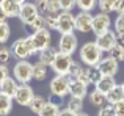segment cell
I'll list each match as a JSON object with an SVG mask.
<instances>
[{
	"label": "cell",
	"mask_w": 124,
	"mask_h": 116,
	"mask_svg": "<svg viewBox=\"0 0 124 116\" xmlns=\"http://www.w3.org/2000/svg\"><path fill=\"white\" fill-rule=\"evenodd\" d=\"M9 50H11V55L16 57L19 61L27 60L28 57H31V55H35V53H36V50H35V47H33V43H31L30 36H28V38H21V39H16L14 43L11 44Z\"/></svg>",
	"instance_id": "cell-1"
},
{
	"label": "cell",
	"mask_w": 124,
	"mask_h": 116,
	"mask_svg": "<svg viewBox=\"0 0 124 116\" xmlns=\"http://www.w3.org/2000/svg\"><path fill=\"white\" fill-rule=\"evenodd\" d=\"M80 60L82 63H85V66H96L101 63L102 60V52L101 49L96 46V43H85L80 47Z\"/></svg>",
	"instance_id": "cell-2"
},
{
	"label": "cell",
	"mask_w": 124,
	"mask_h": 116,
	"mask_svg": "<svg viewBox=\"0 0 124 116\" xmlns=\"http://www.w3.org/2000/svg\"><path fill=\"white\" fill-rule=\"evenodd\" d=\"M13 75L16 82H19V85H28V82L33 79V64L27 60L17 61L13 67Z\"/></svg>",
	"instance_id": "cell-3"
},
{
	"label": "cell",
	"mask_w": 124,
	"mask_h": 116,
	"mask_svg": "<svg viewBox=\"0 0 124 116\" xmlns=\"http://www.w3.org/2000/svg\"><path fill=\"white\" fill-rule=\"evenodd\" d=\"M69 77L68 75H57L54 77V79L50 80V85H49V88H50V94L54 96H58V97L63 99L66 94H69Z\"/></svg>",
	"instance_id": "cell-4"
},
{
	"label": "cell",
	"mask_w": 124,
	"mask_h": 116,
	"mask_svg": "<svg viewBox=\"0 0 124 116\" xmlns=\"http://www.w3.org/2000/svg\"><path fill=\"white\" fill-rule=\"evenodd\" d=\"M72 63H74V60H72L71 55L57 52V57H55L54 63H52V69H54V72L57 74V75H68L69 67H71Z\"/></svg>",
	"instance_id": "cell-5"
},
{
	"label": "cell",
	"mask_w": 124,
	"mask_h": 116,
	"mask_svg": "<svg viewBox=\"0 0 124 116\" xmlns=\"http://www.w3.org/2000/svg\"><path fill=\"white\" fill-rule=\"evenodd\" d=\"M30 39H31V43H33V47H35V50H36V53H39L42 50L50 47V31H49L47 28L35 31L33 35H30Z\"/></svg>",
	"instance_id": "cell-6"
},
{
	"label": "cell",
	"mask_w": 124,
	"mask_h": 116,
	"mask_svg": "<svg viewBox=\"0 0 124 116\" xmlns=\"http://www.w3.org/2000/svg\"><path fill=\"white\" fill-rule=\"evenodd\" d=\"M77 44H79V39L74 33H66V35H61L60 41H58V52L61 53H66V55H71L77 50Z\"/></svg>",
	"instance_id": "cell-7"
},
{
	"label": "cell",
	"mask_w": 124,
	"mask_h": 116,
	"mask_svg": "<svg viewBox=\"0 0 124 116\" xmlns=\"http://www.w3.org/2000/svg\"><path fill=\"white\" fill-rule=\"evenodd\" d=\"M58 31L61 35L66 33H74L76 30V16L69 11H61L58 16Z\"/></svg>",
	"instance_id": "cell-8"
},
{
	"label": "cell",
	"mask_w": 124,
	"mask_h": 116,
	"mask_svg": "<svg viewBox=\"0 0 124 116\" xmlns=\"http://www.w3.org/2000/svg\"><path fill=\"white\" fill-rule=\"evenodd\" d=\"M38 16H39V11H38V8H36V5H35V3L27 2V3H24V5H21L19 19H21L22 24H25L27 27L38 17Z\"/></svg>",
	"instance_id": "cell-9"
},
{
	"label": "cell",
	"mask_w": 124,
	"mask_h": 116,
	"mask_svg": "<svg viewBox=\"0 0 124 116\" xmlns=\"http://www.w3.org/2000/svg\"><path fill=\"white\" fill-rule=\"evenodd\" d=\"M33 97H35V93H33V88H31L30 85H19L13 99H14L19 105H27L28 107L30 102L33 101Z\"/></svg>",
	"instance_id": "cell-10"
},
{
	"label": "cell",
	"mask_w": 124,
	"mask_h": 116,
	"mask_svg": "<svg viewBox=\"0 0 124 116\" xmlns=\"http://www.w3.org/2000/svg\"><path fill=\"white\" fill-rule=\"evenodd\" d=\"M96 46L101 49V52H110V49H112L113 46L116 44V33L112 30L105 31V33L99 35V36H96Z\"/></svg>",
	"instance_id": "cell-11"
},
{
	"label": "cell",
	"mask_w": 124,
	"mask_h": 116,
	"mask_svg": "<svg viewBox=\"0 0 124 116\" xmlns=\"http://www.w3.org/2000/svg\"><path fill=\"white\" fill-rule=\"evenodd\" d=\"M110 24H112V21H110L108 14L99 13V14L93 16V31H94V35L99 36V35L108 31L110 30Z\"/></svg>",
	"instance_id": "cell-12"
},
{
	"label": "cell",
	"mask_w": 124,
	"mask_h": 116,
	"mask_svg": "<svg viewBox=\"0 0 124 116\" xmlns=\"http://www.w3.org/2000/svg\"><path fill=\"white\" fill-rule=\"evenodd\" d=\"M101 74H99V71H97V67L96 66H83L82 67V72H80V75H79V79L77 80H80L82 83H85V85H96L97 82H99V79H101Z\"/></svg>",
	"instance_id": "cell-13"
},
{
	"label": "cell",
	"mask_w": 124,
	"mask_h": 116,
	"mask_svg": "<svg viewBox=\"0 0 124 116\" xmlns=\"http://www.w3.org/2000/svg\"><path fill=\"white\" fill-rule=\"evenodd\" d=\"M97 71H99V74L102 77H115L116 72H118V63L113 58L105 57L97 64Z\"/></svg>",
	"instance_id": "cell-14"
},
{
	"label": "cell",
	"mask_w": 124,
	"mask_h": 116,
	"mask_svg": "<svg viewBox=\"0 0 124 116\" xmlns=\"http://www.w3.org/2000/svg\"><path fill=\"white\" fill-rule=\"evenodd\" d=\"M76 30L80 33H88L93 31V16L91 13H82L76 16Z\"/></svg>",
	"instance_id": "cell-15"
},
{
	"label": "cell",
	"mask_w": 124,
	"mask_h": 116,
	"mask_svg": "<svg viewBox=\"0 0 124 116\" xmlns=\"http://www.w3.org/2000/svg\"><path fill=\"white\" fill-rule=\"evenodd\" d=\"M0 11L6 16V17H19V11H21V5L16 0H0Z\"/></svg>",
	"instance_id": "cell-16"
},
{
	"label": "cell",
	"mask_w": 124,
	"mask_h": 116,
	"mask_svg": "<svg viewBox=\"0 0 124 116\" xmlns=\"http://www.w3.org/2000/svg\"><path fill=\"white\" fill-rule=\"evenodd\" d=\"M88 93V86L82 83L80 80H71L69 83V94L71 97H77V99H85Z\"/></svg>",
	"instance_id": "cell-17"
},
{
	"label": "cell",
	"mask_w": 124,
	"mask_h": 116,
	"mask_svg": "<svg viewBox=\"0 0 124 116\" xmlns=\"http://www.w3.org/2000/svg\"><path fill=\"white\" fill-rule=\"evenodd\" d=\"M94 86H96V89L99 93H102V94L107 96L116 86V80H115V77H101L99 82H97Z\"/></svg>",
	"instance_id": "cell-18"
},
{
	"label": "cell",
	"mask_w": 124,
	"mask_h": 116,
	"mask_svg": "<svg viewBox=\"0 0 124 116\" xmlns=\"http://www.w3.org/2000/svg\"><path fill=\"white\" fill-rule=\"evenodd\" d=\"M17 86L19 85H17V82L14 80V77H6V79L3 80V83L0 85V93L9 96V97H14Z\"/></svg>",
	"instance_id": "cell-19"
},
{
	"label": "cell",
	"mask_w": 124,
	"mask_h": 116,
	"mask_svg": "<svg viewBox=\"0 0 124 116\" xmlns=\"http://www.w3.org/2000/svg\"><path fill=\"white\" fill-rule=\"evenodd\" d=\"M107 101H108L110 105H116L119 102L124 101V91H123V86L121 85H116L112 91L107 94Z\"/></svg>",
	"instance_id": "cell-20"
},
{
	"label": "cell",
	"mask_w": 124,
	"mask_h": 116,
	"mask_svg": "<svg viewBox=\"0 0 124 116\" xmlns=\"http://www.w3.org/2000/svg\"><path fill=\"white\" fill-rule=\"evenodd\" d=\"M13 101L14 99L9 96L0 93V116H8L13 110Z\"/></svg>",
	"instance_id": "cell-21"
},
{
	"label": "cell",
	"mask_w": 124,
	"mask_h": 116,
	"mask_svg": "<svg viewBox=\"0 0 124 116\" xmlns=\"http://www.w3.org/2000/svg\"><path fill=\"white\" fill-rule=\"evenodd\" d=\"M55 57H57V50L54 47H49V49L39 52V63L44 64V66H52Z\"/></svg>",
	"instance_id": "cell-22"
},
{
	"label": "cell",
	"mask_w": 124,
	"mask_h": 116,
	"mask_svg": "<svg viewBox=\"0 0 124 116\" xmlns=\"http://www.w3.org/2000/svg\"><path fill=\"white\" fill-rule=\"evenodd\" d=\"M90 102H91V105H94V107H99V108L105 107V105L108 104V101H107V96L102 94V93H99L97 89H94V91L90 94Z\"/></svg>",
	"instance_id": "cell-23"
},
{
	"label": "cell",
	"mask_w": 124,
	"mask_h": 116,
	"mask_svg": "<svg viewBox=\"0 0 124 116\" xmlns=\"http://www.w3.org/2000/svg\"><path fill=\"white\" fill-rule=\"evenodd\" d=\"M46 104H47V101H46L42 96H36V94H35L33 101L30 102V105H28V107H30V110L33 111L35 115H39L41 111H42V108H44Z\"/></svg>",
	"instance_id": "cell-24"
},
{
	"label": "cell",
	"mask_w": 124,
	"mask_h": 116,
	"mask_svg": "<svg viewBox=\"0 0 124 116\" xmlns=\"http://www.w3.org/2000/svg\"><path fill=\"white\" fill-rule=\"evenodd\" d=\"M97 6H99L101 13L108 14V13L115 11V8H116V0H97Z\"/></svg>",
	"instance_id": "cell-25"
},
{
	"label": "cell",
	"mask_w": 124,
	"mask_h": 116,
	"mask_svg": "<svg viewBox=\"0 0 124 116\" xmlns=\"http://www.w3.org/2000/svg\"><path fill=\"white\" fill-rule=\"evenodd\" d=\"M46 77H47V66L41 64L39 61H38L36 64H33V79L41 82V80H44Z\"/></svg>",
	"instance_id": "cell-26"
},
{
	"label": "cell",
	"mask_w": 124,
	"mask_h": 116,
	"mask_svg": "<svg viewBox=\"0 0 124 116\" xmlns=\"http://www.w3.org/2000/svg\"><path fill=\"white\" fill-rule=\"evenodd\" d=\"M68 108H69L72 113L80 115L83 113V99H77V97H71L69 102H68Z\"/></svg>",
	"instance_id": "cell-27"
},
{
	"label": "cell",
	"mask_w": 124,
	"mask_h": 116,
	"mask_svg": "<svg viewBox=\"0 0 124 116\" xmlns=\"http://www.w3.org/2000/svg\"><path fill=\"white\" fill-rule=\"evenodd\" d=\"M58 113H60V107L47 101V104L44 105L42 111H41L38 116H58Z\"/></svg>",
	"instance_id": "cell-28"
},
{
	"label": "cell",
	"mask_w": 124,
	"mask_h": 116,
	"mask_svg": "<svg viewBox=\"0 0 124 116\" xmlns=\"http://www.w3.org/2000/svg\"><path fill=\"white\" fill-rule=\"evenodd\" d=\"M58 16L60 14H52V13H47L44 16V21H46V28L49 31L50 30H57L58 28Z\"/></svg>",
	"instance_id": "cell-29"
},
{
	"label": "cell",
	"mask_w": 124,
	"mask_h": 116,
	"mask_svg": "<svg viewBox=\"0 0 124 116\" xmlns=\"http://www.w3.org/2000/svg\"><path fill=\"white\" fill-rule=\"evenodd\" d=\"M110 58H113V60L116 61V63H119V61H124V47L119 46V44H115V46L110 49Z\"/></svg>",
	"instance_id": "cell-30"
},
{
	"label": "cell",
	"mask_w": 124,
	"mask_h": 116,
	"mask_svg": "<svg viewBox=\"0 0 124 116\" xmlns=\"http://www.w3.org/2000/svg\"><path fill=\"white\" fill-rule=\"evenodd\" d=\"M97 5V0H77V6L82 13H91Z\"/></svg>",
	"instance_id": "cell-31"
},
{
	"label": "cell",
	"mask_w": 124,
	"mask_h": 116,
	"mask_svg": "<svg viewBox=\"0 0 124 116\" xmlns=\"http://www.w3.org/2000/svg\"><path fill=\"white\" fill-rule=\"evenodd\" d=\"M9 35H11V28L8 22H0V44H5L9 39Z\"/></svg>",
	"instance_id": "cell-32"
},
{
	"label": "cell",
	"mask_w": 124,
	"mask_h": 116,
	"mask_svg": "<svg viewBox=\"0 0 124 116\" xmlns=\"http://www.w3.org/2000/svg\"><path fill=\"white\" fill-rule=\"evenodd\" d=\"M82 64H79L77 61H74L72 64H71L69 67V72H68V77H69V80H77L80 75V72H82Z\"/></svg>",
	"instance_id": "cell-33"
},
{
	"label": "cell",
	"mask_w": 124,
	"mask_h": 116,
	"mask_svg": "<svg viewBox=\"0 0 124 116\" xmlns=\"http://www.w3.org/2000/svg\"><path fill=\"white\" fill-rule=\"evenodd\" d=\"M28 27L31 28V30H33V33L35 31H39V30H44L46 28V21H44V16H38L36 19H35L33 22H31L30 25H28Z\"/></svg>",
	"instance_id": "cell-34"
},
{
	"label": "cell",
	"mask_w": 124,
	"mask_h": 116,
	"mask_svg": "<svg viewBox=\"0 0 124 116\" xmlns=\"http://www.w3.org/2000/svg\"><path fill=\"white\" fill-rule=\"evenodd\" d=\"M46 3H47V13H52V14H60L61 13L60 0H46Z\"/></svg>",
	"instance_id": "cell-35"
},
{
	"label": "cell",
	"mask_w": 124,
	"mask_h": 116,
	"mask_svg": "<svg viewBox=\"0 0 124 116\" xmlns=\"http://www.w3.org/2000/svg\"><path fill=\"white\" fill-rule=\"evenodd\" d=\"M11 57L13 55H11L9 47H5V46L0 47V64H5V66H6V63L11 60Z\"/></svg>",
	"instance_id": "cell-36"
},
{
	"label": "cell",
	"mask_w": 124,
	"mask_h": 116,
	"mask_svg": "<svg viewBox=\"0 0 124 116\" xmlns=\"http://www.w3.org/2000/svg\"><path fill=\"white\" fill-rule=\"evenodd\" d=\"M60 6H61V11L71 13L77 6V0H60Z\"/></svg>",
	"instance_id": "cell-37"
},
{
	"label": "cell",
	"mask_w": 124,
	"mask_h": 116,
	"mask_svg": "<svg viewBox=\"0 0 124 116\" xmlns=\"http://www.w3.org/2000/svg\"><path fill=\"white\" fill-rule=\"evenodd\" d=\"M97 116H116L113 105H105V107L99 108V113H97Z\"/></svg>",
	"instance_id": "cell-38"
},
{
	"label": "cell",
	"mask_w": 124,
	"mask_h": 116,
	"mask_svg": "<svg viewBox=\"0 0 124 116\" xmlns=\"http://www.w3.org/2000/svg\"><path fill=\"white\" fill-rule=\"evenodd\" d=\"M115 30L116 33H124V14H118L115 21Z\"/></svg>",
	"instance_id": "cell-39"
},
{
	"label": "cell",
	"mask_w": 124,
	"mask_h": 116,
	"mask_svg": "<svg viewBox=\"0 0 124 116\" xmlns=\"http://www.w3.org/2000/svg\"><path fill=\"white\" fill-rule=\"evenodd\" d=\"M6 77H9V71H8V67H6L5 64H0V85L3 83V80H5Z\"/></svg>",
	"instance_id": "cell-40"
},
{
	"label": "cell",
	"mask_w": 124,
	"mask_h": 116,
	"mask_svg": "<svg viewBox=\"0 0 124 116\" xmlns=\"http://www.w3.org/2000/svg\"><path fill=\"white\" fill-rule=\"evenodd\" d=\"M113 108H115L116 116H124V101L119 102V104H116V105H113Z\"/></svg>",
	"instance_id": "cell-41"
},
{
	"label": "cell",
	"mask_w": 124,
	"mask_h": 116,
	"mask_svg": "<svg viewBox=\"0 0 124 116\" xmlns=\"http://www.w3.org/2000/svg\"><path fill=\"white\" fill-rule=\"evenodd\" d=\"M115 11L118 14H124V0H116V8Z\"/></svg>",
	"instance_id": "cell-42"
},
{
	"label": "cell",
	"mask_w": 124,
	"mask_h": 116,
	"mask_svg": "<svg viewBox=\"0 0 124 116\" xmlns=\"http://www.w3.org/2000/svg\"><path fill=\"white\" fill-rule=\"evenodd\" d=\"M58 116H77V115H76V113H72L69 108H61L60 113H58Z\"/></svg>",
	"instance_id": "cell-43"
},
{
	"label": "cell",
	"mask_w": 124,
	"mask_h": 116,
	"mask_svg": "<svg viewBox=\"0 0 124 116\" xmlns=\"http://www.w3.org/2000/svg\"><path fill=\"white\" fill-rule=\"evenodd\" d=\"M116 44L124 47V33H116Z\"/></svg>",
	"instance_id": "cell-44"
},
{
	"label": "cell",
	"mask_w": 124,
	"mask_h": 116,
	"mask_svg": "<svg viewBox=\"0 0 124 116\" xmlns=\"http://www.w3.org/2000/svg\"><path fill=\"white\" fill-rule=\"evenodd\" d=\"M6 19H8V17H6V16L3 14L2 11H0V22H6Z\"/></svg>",
	"instance_id": "cell-45"
},
{
	"label": "cell",
	"mask_w": 124,
	"mask_h": 116,
	"mask_svg": "<svg viewBox=\"0 0 124 116\" xmlns=\"http://www.w3.org/2000/svg\"><path fill=\"white\" fill-rule=\"evenodd\" d=\"M16 2H17L19 5H24V3H27V0H16Z\"/></svg>",
	"instance_id": "cell-46"
},
{
	"label": "cell",
	"mask_w": 124,
	"mask_h": 116,
	"mask_svg": "<svg viewBox=\"0 0 124 116\" xmlns=\"http://www.w3.org/2000/svg\"><path fill=\"white\" fill-rule=\"evenodd\" d=\"M77 116H88L86 113H80V115H77Z\"/></svg>",
	"instance_id": "cell-47"
},
{
	"label": "cell",
	"mask_w": 124,
	"mask_h": 116,
	"mask_svg": "<svg viewBox=\"0 0 124 116\" xmlns=\"http://www.w3.org/2000/svg\"><path fill=\"white\" fill-rule=\"evenodd\" d=\"M121 86H123V91H124V83H123V85H121Z\"/></svg>",
	"instance_id": "cell-48"
}]
</instances>
